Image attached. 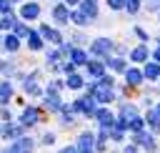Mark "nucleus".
Returning a JSON list of instances; mask_svg holds the SVG:
<instances>
[{"label": "nucleus", "instance_id": "1", "mask_svg": "<svg viewBox=\"0 0 160 153\" xmlns=\"http://www.w3.org/2000/svg\"><path fill=\"white\" fill-rule=\"evenodd\" d=\"M90 95H95L100 103H110V100H112V90H110V85H105V83L92 85V88H90Z\"/></svg>", "mask_w": 160, "mask_h": 153}, {"label": "nucleus", "instance_id": "2", "mask_svg": "<svg viewBox=\"0 0 160 153\" xmlns=\"http://www.w3.org/2000/svg\"><path fill=\"white\" fill-rule=\"evenodd\" d=\"M110 48H112V45H110V40L100 38V40H95V43H92V48H90V50H92V53H98V55H105V53H110Z\"/></svg>", "mask_w": 160, "mask_h": 153}, {"label": "nucleus", "instance_id": "3", "mask_svg": "<svg viewBox=\"0 0 160 153\" xmlns=\"http://www.w3.org/2000/svg\"><path fill=\"white\" fill-rule=\"evenodd\" d=\"M20 13H22V18H25V20H32V18H38L40 8H38L35 3H28V5H22V10H20Z\"/></svg>", "mask_w": 160, "mask_h": 153}, {"label": "nucleus", "instance_id": "4", "mask_svg": "<svg viewBox=\"0 0 160 153\" xmlns=\"http://www.w3.org/2000/svg\"><path fill=\"white\" fill-rule=\"evenodd\" d=\"M75 110H85L88 115L95 113V105H92V98H85V100H78L75 103Z\"/></svg>", "mask_w": 160, "mask_h": 153}, {"label": "nucleus", "instance_id": "5", "mask_svg": "<svg viewBox=\"0 0 160 153\" xmlns=\"http://www.w3.org/2000/svg\"><path fill=\"white\" fill-rule=\"evenodd\" d=\"M30 148H32V140L22 138V140H18V143L10 148V153H25V150H30Z\"/></svg>", "mask_w": 160, "mask_h": 153}, {"label": "nucleus", "instance_id": "6", "mask_svg": "<svg viewBox=\"0 0 160 153\" xmlns=\"http://www.w3.org/2000/svg\"><path fill=\"white\" fill-rule=\"evenodd\" d=\"M90 148H92V135H90V133L80 135V145H78V150H80V153H90Z\"/></svg>", "mask_w": 160, "mask_h": 153}, {"label": "nucleus", "instance_id": "7", "mask_svg": "<svg viewBox=\"0 0 160 153\" xmlns=\"http://www.w3.org/2000/svg\"><path fill=\"white\" fill-rule=\"evenodd\" d=\"M158 75H160V65H158V63H148V65H145V78L152 80V78H158Z\"/></svg>", "mask_w": 160, "mask_h": 153}, {"label": "nucleus", "instance_id": "8", "mask_svg": "<svg viewBox=\"0 0 160 153\" xmlns=\"http://www.w3.org/2000/svg\"><path fill=\"white\" fill-rule=\"evenodd\" d=\"M40 30H42V35H45V38H48L50 43H60V33H55V30H50L48 25H42Z\"/></svg>", "mask_w": 160, "mask_h": 153}, {"label": "nucleus", "instance_id": "9", "mask_svg": "<svg viewBox=\"0 0 160 153\" xmlns=\"http://www.w3.org/2000/svg\"><path fill=\"white\" fill-rule=\"evenodd\" d=\"M35 120H38V113H35V108H28V110L22 113V123H25V125H32Z\"/></svg>", "mask_w": 160, "mask_h": 153}, {"label": "nucleus", "instance_id": "10", "mask_svg": "<svg viewBox=\"0 0 160 153\" xmlns=\"http://www.w3.org/2000/svg\"><path fill=\"white\" fill-rule=\"evenodd\" d=\"M98 118H100V123H102V128H110L115 120H112V115L108 113V110H98Z\"/></svg>", "mask_w": 160, "mask_h": 153}, {"label": "nucleus", "instance_id": "11", "mask_svg": "<svg viewBox=\"0 0 160 153\" xmlns=\"http://www.w3.org/2000/svg\"><path fill=\"white\" fill-rule=\"evenodd\" d=\"M158 115H160L158 110H150V113H148V123L152 125V130H155V133H160V120H158Z\"/></svg>", "mask_w": 160, "mask_h": 153}, {"label": "nucleus", "instance_id": "12", "mask_svg": "<svg viewBox=\"0 0 160 153\" xmlns=\"http://www.w3.org/2000/svg\"><path fill=\"white\" fill-rule=\"evenodd\" d=\"M10 95H12L10 83H2V85H0V103H8V100H10Z\"/></svg>", "mask_w": 160, "mask_h": 153}, {"label": "nucleus", "instance_id": "13", "mask_svg": "<svg viewBox=\"0 0 160 153\" xmlns=\"http://www.w3.org/2000/svg\"><path fill=\"white\" fill-rule=\"evenodd\" d=\"M82 13H85V15H90V18H95V15H98L95 3H92V0H85V3H82Z\"/></svg>", "mask_w": 160, "mask_h": 153}, {"label": "nucleus", "instance_id": "14", "mask_svg": "<svg viewBox=\"0 0 160 153\" xmlns=\"http://www.w3.org/2000/svg\"><path fill=\"white\" fill-rule=\"evenodd\" d=\"M68 18H70V15H68V8H65V5H58V8H55V20H58V23H65Z\"/></svg>", "mask_w": 160, "mask_h": 153}, {"label": "nucleus", "instance_id": "15", "mask_svg": "<svg viewBox=\"0 0 160 153\" xmlns=\"http://www.w3.org/2000/svg\"><path fill=\"white\" fill-rule=\"evenodd\" d=\"M88 70H90V75L100 78L102 75V63H88Z\"/></svg>", "mask_w": 160, "mask_h": 153}, {"label": "nucleus", "instance_id": "16", "mask_svg": "<svg viewBox=\"0 0 160 153\" xmlns=\"http://www.w3.org/2000/svg\"><path fill=\"white\" fill-rule=\"evenodd\" d=\"M130 58H132V60H138V63H140V60H145V58H148V50H145V48H135V50H132V55H130Z\"/></svg>", "mask_w": 160, "mask_h": 153}, {"label": "nucleus", "instance_id": "17", "mask_svg": "<svg viewBox=\"0 0 160 153\" xmlns=\"http://www.w3.org/2000/svg\"><path fill=\"white\" fill-rule=\"evenodd\" d=\"M140 80H142V75H140L138 70H128V83H130V85H138Z\"/></svg>", "mask_w": 160, "mask_h": 153}, {"label": "nucleus", "instance_id": "18", "mask_svg": "<svg viewBox=\"0 0 160 153\" xmlns=\"http://www.w3.org/2000/svg\"><path fill=\"white\" fill-rule=\"evenodd\" d=\"M0 135H2V138H12V135H18V128H12V125H2V128H0Z\"/></svg>", "mask_w": 160, "mask_h": 153}, {"label": "nucleus", "instance_id": "19", "mask_svg": "<svg viewBox=\"0 0 160 153\" xmlns=\"http://www.w3.org/2000/svg\"><path fill=\"white\" fill-rule=\"evenodd\" d=\"M28 43H30V48H32V50H40V45H42V43H40V38H38L35 33H30V35H28Z\"/></svg>", "mask_w": 160, "mask_h": 153}, {"label": "nucleus", "instance_id": "20", "mask_svg": "<svg viewBox=\"0 0 160 153\" xmlns=\"http://www.w3.org/2000/svg\"><path fill=\"white\" fill-rule=\"evenodd\" d=\"M70 58H72V63H78V65L85 63V53H82V50H70Z\"/></svg>", "mask_w": 160, "mask_h": 153}, {"label": "nucleus", "instance_id": "21", "mask_svg": "<svg viewBox=\"0 0 160 153\" xmlns=\"http://www.w3.org/2000/svg\"><path fill=\"white\" fill-rule=\"evenodd\" d=\"M5 48H8V50H18V38H15V35H8V38H5Z\"/></svg>", "mask_w": 160, "mask_h": 153}, {"label": "nucleus", "instance_id": "22", "mask_svg": "<svg viewBox=\"0 0 160 153\" xmlns=\"http://www.w3.org/2000/svg\"><path fill=\"white\" fill-rule=\"evenodd\" d=\"M72 20H75L78 25H85V20H88V15H85V13H72Z\"/></svg>", "mask_w": 160, "mask_h": 153}, {"label": "nucleus", "instance_id": "23", "mask_svg": "<svg viewBox=\"0 0 160 153\" xmlns=\"http://www.w3.org/2000/svg\"><path fill=\"white\" fill-rule=\"evenodd\" d=\"M68 85H70V88H80V85H82V80H80L78 75H70V78H68Z\"/></svg>", "mask_w": 160, "mask_h": 153}, {"label": "nucleus", "instance_id": "24", "mask_svg": "<svg viewBox=\"0 0 160 153\" xmlns=\"http://www.w3.org/2000/svg\"><path fill=\"white\" fill-rule=\"evenodd\" d=\"M15 35H30V30H28L25 25H20V23H15Z\"/></svg>", "mask_w": 160, "mask_h": 153}, {"label": "nucleus", "instance_id": "25", "mask_svg": "<svg viewBox=\"0 0 160 153\" xmlns=\"http://www.w3.org/2000/svg\"><path fill=\"white\" fill-rule=\"evenodd\" d=\"M125 5H128V10H130V13H138V5H140V0H125Z\"/></svg>", "mask_w": 160, "mask_h": 153}, {"label": "nucleus", "instance_id": "26", "mask_svg": "<svg viewBox=\"0 0 160 153\" xmlns=\"http://www.w3.org/2000/svg\"><path fill=\"white\" fill-rule=\"evenodd\" d=\"M108 5H110V8H115V10H120V8L125 5V0H108Z\"/></svg>", "mask_w": 160, "mask_h": 153}, {"label": "nucleus", "instance_id": "27", "mask_svg": "<svg viewBox=\"0 0 160 153\" xmlns=\"http://www.w3.org/2000/svg\"><path fill=\"white\" fill-rule=\"evenodd\" d=\"M0 13H10V0H0Z\"/></svg>", "mask_w": 160, "mask_h": 153}, {"label": "nucleus", "instance_id": "28", "mask_svg": "<svg viewBox=\"0 0 160 153\" xmlns=\"http://www.w3.org/2000/svg\"><path fill=\"white\" fill-rule=\"evenodd\" d=\"M110 65H112V68H115V70H122V68H125V63H122V60H120V58H118V60H112V63H110Z\"/></svg>", "mask_w": 160, "mask_h": 153}, {"label": "nucleus", "instance_id": "29", "mask_svg": "<svg viewBox=\"0 0 160 153\" xmlns=\"http://www.w3.org/2000/svg\"><path fill=\"white\" fill-rule=\"evenodd\" d=\"M60 153H75V148H65V150H60Z\"/></svg>", "mask_w": 160, "mask_h": 153}, {"label": "nucleus", "instance_id": "30", "mask_svg": "<svg viewBox=\"0 0 160 153\" xmlns=\"http://www.w3.org/2000/svg\"><path fill=\"white\" fill-rule=\"evenodd\" d=\"M155 60H160V48H158V50H155Z\"/></svg>", "mask_w": 160, "mask_h": 153}, {"label": "nucleus", "instance_id": "31", "mask_svg": "<svg viewBox=\"0 0 160 153\" xmlns=\"http://www.w3.org/2000/svg\"><path fill=\"white\" fill-rule=\"evenodd\" d=\"M65 3H68V5H75V3H78V0H65Z\"/></svg>", "mask_w": 160, "mask_h": 153}, {"label": "nucleus", "instance_id": "32", "mask_svg": "<svg viewBox=\"0 0 160 153\" xmlns=\"http://www.w3.org/2000/svg\"><path fill=\"white\" fill-rule=\"evenodd\" d=\"M158 113H160V105H158Z\"/></svg>", "mask_w": 160, "mask_h": 153}, {"label": "nucleus", "instance_id": "33", "mask_svg": "<svg viewBox=\"0 0 160 153\" xmlns=\"http://www.w3.org/2000/svg\"><path fill=\"white\" fill-rule=\"evenodd\" d=\"M0 68H2V63H0Z\"/></svg>", "mask_w": 160, "mask_h": 153}]
</instances>
